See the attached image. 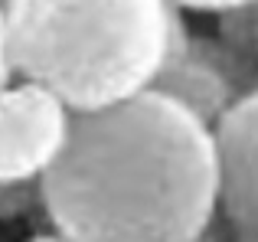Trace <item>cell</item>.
I'll return each instance as SVG.
<instances>
[{
	"label": "cell",
	"instance_id": "ba28073f",
	"mask_svg": "<svg viewBox=\"0 0 258 242\" xmlns=\"http://www.w3.org/2000/svg\"><path fill=\"white\" fill-rule=\"evenodd\" d=\"M17 69H13V56H10V39H7V17H4V4H0V92L13 82Z\"/></svg>",
	"mask_w": 258,
	"mask_h": 242
},
{
	"label": "cell",
	"instance_id": "277c9868",
	"mask_svg": "<svg viewBox=\"0 0 258 242\" xmlns=\"http://www.w3.org/2000/svg\"><path fill=\"white\" fill-rule=\"evenodd\" d=\"M219 160V213L242 242H258V85L213 125Z\"/></svg>",
	"mask_w": 258,
	"mask_h": 242
},
{
	"label": "cell",
	"instance_id": "6da1fadb",
	"mask_svg": "<svg viewBox=\"0 0 258 242\" xmlns=\"http://www.w3.org/2000/svg\"><path fill=\"white\" fill-rule=\"evenodd\" d=\"M39 184L52 229L76 242H200L219 213L216 131L180 98L147 89L76 111Z\"/></svg>",
	"mask_w": 258,
	"mask_h": 242
},
{
	"label": "cell",
	"instance_id": "52a82bcc",
	"mask_svg": "<svg viewBox=\"0 0 258 242\" xmlns=\"http://www.w3.org/2000/svg\"><path fill=\"white\" fill-rule=\"evenodd\" d=\"M180 10H193V13H216V17H235L258 7V0H173Z\"/></svg>",
	"mask_w": 258,
	"mask_h": 242
},
{
	"label": "cell",
	"instance_id": "7a4b0ae2",
	"mask_svg": "<svg viewBox=\"0 0 258 242\" xmlns=\"http://www.w3.org/2000/svg\"><path fill=\"white\" fill-rule=\"evenodd\" d=\"M13 69L72 111H95L157 85L186 43L173 0H4Z\"/></svg>",
	"mask_w": 258,
	"mask_h": 242
},
{
	"label": "cell",
	"instance_id": "5b68a950",
	"mask_svg": "<svg viewBox=\"0 0 258 242\" xmlns=\"http://www.w3.org/2000/svg\"><path fill=\"white\" fill-rule=\"evenodd\" d=\"M154 89H164L167 95L180 98L186 108H193L209 125H216L229 105L242 95V92H235L232 76L216 56V49L193 36H186V43L170 59V66L164 69Z\"/></svg>",
	"mask_w": 258,
	"mask_h": 242
},
{
	"label": "cell",
	"instance_id": "9c48e42d",
	"mask_svg": "<svg viewBox=\"0 0 258 242\" xmlns=\"http://www.w3.org/2000/svg\"><path fill=\"white\" fill-rule=\"evenodd\" d=\"M30 242H76V239H69L66 232H59V229H49V232H39V236H33Z\"/></svg>",
	"mask_w": 258,
	"mask_h": 242
},
{
	"label": "cell",
	"instance_id": "3957f363",
	"mask_svg": "<svg viewBox=\"0 0 258 242\" xmlns=\"http://www.w3.org/2000/svg\"><path fill=\"white\" fill-rule=\"evenodd\" d=\"M76 111L52 89L17 79L0 92V184H39L62 157Z\"/></svg>",
	"mask_w": 258,
	"mask_h": 242
},
{
	"label": "cell",
	"instance_id": "8992f818",
	"mask_svg": "<svg viewBox=\"0 0 258 242\" xmlns=\"http://www.w3.org/2000/svg\"><path fill=\"white\" fill-rule=\"evenodd\" d=\"M33 206L43 210V184H0V219H20Z\"/></svg>",
	"mask_w": 258,
	"mask_h": 242
},
{
	"label": "cell",
	"instance_id": "30bf717a",
	"mask_svg": "<svg viewBox=\"0 0 258 242\" xmlns=\"http://www.w3.org/2000/svg\"><path fill=\"white\" fill-rule=\"evenodd\" d=\"M255 43H258V26H255Z\"/></svg>",
	"mask_w": 258,
	"mask_h": 242
}]
</instances>
